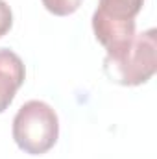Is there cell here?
I'll return each mask as SVG.
<instances>
[{"label":"cell","mask_w":157,"mask_h":159,"mask_svg":"<svg viewBox=\"0 0 157 159\" xmlns=\"http://www.w3.org/2000/svg\"><path fill=\"white\" fill-rule=\"evenodd\" d=\"M157 32L155 28L135 34L126 50L117 56H105L104 72L107 78L124 87L142 85L157 70Z\"/></svg>","instance_id":"6da1fadb"},{"label":"cell","mask_w":157,"mask_h":159,"mask_svg":"<svg viewBox=\"0 0 157 159\" xmlns=\"http://www.w3.org/2000/svg\"><path fill=\"white\" fill-rule=\"evenodd\" d=\"M59 137V119L52 106L43 100H30L20 106L13 119V141L30 154L41 156L54 148Z\"/></svg>","instance_id":"7a4b0ae2"},{"label":"cell","mask_w":157,"mask_h":159,"mask_svg":"<svg viewBox=\"0 0 157 159\" xmlns=\"http://www.w3.org/2000/svg\"><path fill=\"white\" fill-rule=\"evenodd\" d=\"M92 32L107 50V56H117L135 37V19H118L96 7L92 13Z\"/></svg>","instance_id":"3957f363"},{"label":"cell","mask_w":157,"mask_h":159,"mask_svg":"<svg viewBox=\"0 0 157 159\" xmlns=\"http://www.w3.org/2000/svg\"><path fill=\"white\" fill-rule=\"evenodd\" d=\"M26 80L22 59L7 48H0V113H4Z\"/></svg>","instance_id":"277c9868"},{"label":"cell","mask_w":157,"mask_h":159,"mask_svg":"<svg viewBox=\"0 0 157 159\" xmlns=\"http://www.w3.org/2000/svg\"><path fill=\"white\" fill-rule=\"evenodd\" d=\"M144 0H100L98 7L118 19H135L142 9Z\"/></svg>","instance_id":"5b68a950"},{"label":"cell","mask_w":157,"mask_h":159,"mask_svg":"<svg viewBox=\"0 0 157 159\" xmlns=\"http://www.w3.org/2000/svg\"><path fill=\"white\" fill-rule=\"evenodd\" d=\"M43 6L56 17H67L76 13L83 0H41Z\"/></svg>","instance_id":"8992f818"},{"label":"cell","mask_w":157,"mask_h":159,"mask_svg":"<svg viewBox=\"0 0 157 159\" xmlns=\"http://www.w3.org/2000/svg\"><path fill=\"white\" fill-rule=\"evenodd\" d=\"M13 26V13L6 0H0V37H4Z\"/></svg>","instance_id":"52a82bcc"}]
</instances>
